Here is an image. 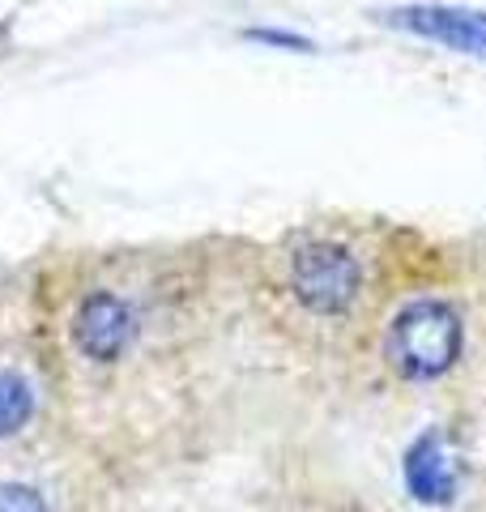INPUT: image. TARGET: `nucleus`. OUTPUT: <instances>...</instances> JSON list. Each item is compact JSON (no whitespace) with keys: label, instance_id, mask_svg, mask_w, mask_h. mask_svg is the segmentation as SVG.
I'll list each match as a JSON object with an SVG mask.
<instances>
[{"label":"nucleus","instance_id":"39448f33","mask_svg":"<svg viewBox=\"0 0 486 512\" xmlns=\"http://www.w3.org/2000/svg\"><path fill=\"white\" fill-rule=\"evenodd\" d=\"M401 478H405V491L414 495V504H423V508H448L461 491V470L435 427L423 431L418 440H410L405 461H401Z\"/></svg>","mask_w":486,"mask_h":512},{"label":"nucleus","instance_id":"0eeeda50","mask_svg":"<svg viewBox=\"0 0 486 512\" xmlns=\"http://www.w3.org/2000/svg\"><path fill=\"white\" fill-rule=\"evenodd\" d=\"M248 43H265V47H278V52H316V43L307 35H295V30H278V26H252L243 30Z\"/></svg>","mask_w":486,"mask_h":512},{"label":"nucleus","instance_id":"f257e3e1","mask_svg":"<svg viewBox=\"0 0 486 512\" xmlns=\"http://www.w3.org/2000/svg\"><path fill=\"white\" fill-rule=\"evenodd\" d=\"M461 316L448 308L444 299H414L393 316L384 338V355L393 363V372L401 380L427 384L448 376L461 359Z\"/></svg>","mask_w":486,"mask_h":512},{"label":"nucleus","instance_id":"20e7f679","mask_svg":"<svg viewBox=\"0 0 486 512\" xmlns=\"http://www.w3.org/2000/svg\"><path fill=\"white\" fill-rule=\"evenodd\" d=\"M133 342H137V316L120 295L94 291V295H86L77 303V312H73V346L90 363H116V359L128 355V346Z\"/></svg>","mask_w":486,"mask_h":512},{"label":"nucleus","instance_id":"423d86ee","mask_svg":"<svg viewBox=\"0 0 486 512\" xmlns=\"http://www.w3.org/2000/svg\"><path fill=\"white\" fill-rule=\"evenodd\" d=\"M35 419V389L18 372H0V440L18 436Z\"/></svg>","mask_w":486,"mask_h":512},{"label":"nucleus","instance_id":"6e6552de","mask_svg":"<svg viewBox=\"0 0 486 512\" xmlns=\"http://www.w3.org/2000/svg\"><path fill=\"white\" fill-rule=\"evenodd\" d=\"M0 512H47L43 495L26 483H5L0 487Z\"/></svg>","mask_w":486,"mask_h":512},{"label":"nucleus","instance_id":"f03ea898","mask_svg":"<svg viewBox=\"0 0 486 512\" xmlns=\"http://www.w3.org/2000/svg\"><path fill=\"white\" fill-rule=\"evenodd\" d=\"M363 269L350 248L316 239L290 256V291L312 316H346L359 299Z\"/></svg>","mask_w":486,"mask_h":512},{"label":"nucleus","instance_id":"7ed1b4c3","mask_svg":"<svg viewBox=\"0 0 486 512\" xmlns=\"http://www.w3.org/2000/svg\"><path fill=\"white\" fill-rule=\"evenodd\" d=\"M384 26L414 35L423 43L444 47L452 56H474L486 60V9L465 5H397L380 13Z\"/></svg>","mask_w":486,"mask_h":512}]
</instances>
